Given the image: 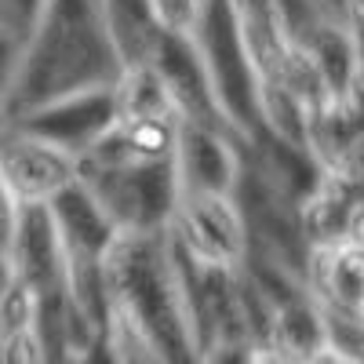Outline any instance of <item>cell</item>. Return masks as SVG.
Returning a JSON list of instances; mask_svg holds the SVG:
<instances>
[{"instance_id": "8992f818", "label": "cell", "mask_w": 364, "mask_h": 364, "mask_svg": "<svg viewBox=\"0 0 364 364\" xmlns=\"http://www.w3.org/2000/svg\"><path fill=\"white\" fill-rule=\"evenodd\" d=\"M0 171L18 204H48L77 182V154L18 120H0Z\"/></svg>"}, {"instance_id": "277c9868", "label": "cell", "mask_w": 364, "mask_h": 364, "mask_svg": "<svg viewBox=\"0 0 364 364\" xmlns=\"http://www.w3.org/2000/svg\"><path fill=\"white\" fill-rule=\"evenodd\" d=\"M193 44L197 55L204 63V73L211 80V91L223 106V113L230 117V124L240 132V139H252L262 120H259V84L252 73V63L245 48H240L237 33H233V22L223 0H204V11L200 22L193 29Z\"/></svg>"}, {"instance_id": "2e32d148", "label": "cell", "mask_w": 364, "mask_h": 364, "mask_svg": "<svg viewBox=\"0 0 364 364\" xmlns=\"http://www.w3.org/2000/svg\"><path fill=\"white\" fill-rule=\"evenodd\" d=\"M102 18L109 29L113 51L120 58V70H146L164 41L168 29L157 22L146 0H102Z\"/></svg>"}, {"instance_id": "cb8c5ba5", "label": "cell", "mask_w": 364, "mask_h": 364, "mask_svg": "<svg viewBox=\"0 0 364 364\" xmlns=\"http://www.w3.org/2000/svg\"><path fill=\"white\" fill-rule=\"evenodd\" d=\"M11 284V262H8V255L0 252V295H4V288Z\"/></svg>"}, {"instance_id": "9c48e42d", "label": "cell", "mask_w": 364, "mask_h": 364, "mask_svg": "<svg viewBox=\"0 0 364 364\" xmlns=\"http://www.w3.org/2000/svg\"><path fill=\"white\" fill-rule=\"evenodd\" d=\"M223 4L230 11L233 33L252 63L255 84L277 80V73L284 70L288 55L295 48L284 0H223Z\"/></svg>"}, {"instance_id": "d6986e66", "label": "cell", "mask_w": 364, "mask_h": 364, "mask_svg": "<svg viewBox=\"0 0 364 364\" xmlns=\"http://www.w3.org/2000/svg\"><path fill=\"white\" fill-rule=\"evenodd\" d=\"M18 51H22V33H18V29H11L4 18H0V109H4L8 87H11V80H15Z\"/></svg>"}, {"instance_id": "7402d4cb", "label": "cell", "mask_w": 364, "mask_h": 364, "mask_svg": "<svg viewBox=\"0 0 364 364\" xmlns=\"http://www.w3.org/2000/svg\"><path fill=\"white\" fill-rule=\"evenodd\" d=\"M37 8H41V0H0V18L26 37V29H29V22H33Z\"/></svg>"}, {"instance_id": "30bf717a", "label": "cell", "mask_w": 364, "mask_h": 364, "mask_svg": "<svg viewBox=\"0 0 364 364\" xmlns=\"http://www.w3.org/2000/svg\"><path fill=\"white\" fill-rule=\"evenodd\" d=\"M240 157H245V142L204 128V124H186L178 120V142H175V178L178 190H223L230 193L240 175Z\"/></svg>"}, {"instance_id": "7a4b0ae2", "label": "cell", "mask_w": 364, "mask_h": 364, "mask_svg": "<svg viewBox=\"0 0 364 364\" xmlns=\"http://www.w3.org/2000/svg\"><path fill=\"white\" fill-rule=\"evenodd\" d=\"M102 0H41L29 22L0 120L26 117L55 99L120 80Z\"/></svg>"}, {"instance_id": "ba28073f", "label": "cell", "mask_w": 364, "mask_h": 364, "mask_svg": "<svg viewBox=\"0 0 364 364\" xmlns=\"http://www.w3.org/2000/svg\"><path fill=\"white\" fill-rule=\"evenodd\" d=\"M117 113H120L117 84H106V87H87V91H77V95L55 99V102L26 113V117H15V120L41 132L44 139L58 142L70 154H84L117 120Z\"/></svg>"}, {"instance_id": "9a60e30c", "label": "cell", "mask_w": 364, "mask_h": 364, "mask_svg": "<svg viewBox=\"0 0 364 364\" xmlns=\"http://www.w3.org/2000/svg\"><path fill=\"white\" fill-rule=\"evenodd\" d=\"M48 215L55 223L58 245L66 255H87V259H102L109 248V240L117 237L113 223L106 219V211L95 204L80 182H70L63 193H55L48 200Z\"/></svg>"}, {"instance_id": "44dd1931", "label": "cell", "mask_w": 364, "mask_h": 364, "mask_svg": "<svg viewBox=\"0 0 364 364\" xmlns=\"http://www.w3.org/2000/svg\"><path fill=\"white\" fill-rule=\"evenodd\" d=\"M18 197L11 193L4 171H0V252H8L11 245V233H15V223H18Z\"/></svg>"}, {"instance_id": "e0dca14e", "label": "cell", "mask_w": 364, "mask_h": 364, "mask_svg": "<svg viewBox=\"0 0 364 364\" xmlns=\"http://www.w3.org/2000/svg\"><path fill=\"white\" fill-rule=\"evenodd\" d=\"M321 324H324V360H360L364 364V321L357 317V310L321 306Z\"/></svg>"}, {"instance_id": "d4e9b609", "label": "cell", "mask_w": 364, "mask_h": 364, "mask_svg": "<svg viewBox=\"0 0 364 364\" xmlns=\"http://www.w3.org/2000/svg\"><path fill=\"white\" fill-rule=\"evenodd\" d=\"M357 317L364 321V295H360V302H357Z\"/></svg>"}, {"instance_id": "ffe728a7", "label": "cell", "mask_w": 364, "mask_h": 364, "mask_svg": "<svg viewBox=\"0 0 364 364\" xmlns=\"http://www.w3.org/2000/svg\"><path fill=\"white\" fill-rule=\"evenodd\" d=\"M302 8H306L310 22H357V0H302Z\"/></svg>"}, {"instance_id": "6da1fadb", "label": "cell", "mask_w": 364, "mask_h": 364, "mask_svg": "<svg viewBox=\"0 0 364 364\" xmlns=\"http://www.w3.org/2000/svg\"><path fill=\"white\" fill-rule=\"evenodd\" d=\"M106 357L197 360L168 233H117L102 252Z\"/></svg>"}, {"instance_id": "5b68a950", "label": "cell", "mask_w": 364, "mask_h": 364, "mask_svg": "<svg viewBox=\"0 0 364 364\" xmlns=\"http://www.w3.org/2000/svg\"><path fill=\"white\" fill-rule=\"evenodd\" d=\"M164 233L193 262L240 266L248 255V230L233 190H178Z\"/></svg>"}, {"instance_id": "4fadbf2b", "label": "cell", "mask_w": 364, "mask_h": 364, "mask_svg": "<svg viewBox=\"0 0 364 364\" xmlns=\"http://www.w3.org/2000/svg\"><path fill=\"white\" fill-rule=\"evenodd\" d=\"M302 281H306V291L317 299V306L357 310L364 295V252L353 248L350 240L314 245L306 252Z\"/></svg>"}, {"instance_id": "8fae6325", "label": "cell", "mask_w": 364, "mask_h": 364, "mask_svg": "<svg viewBox=\"0 0 364 364\" xmlns=\"http://www.w3.org/2000/svg\"><path fill=\"white\" fill-rule=\"evenodd\" d=\"M11 277L33 288L37 295L63 288V245H58L55 223L48 215V204H22L18 223L8 245Z\"/></svg>"}, {"instance_id": "603a6c76", "label": "cell", "mask_w": 364, "mask_h": 364, "mask_svg": "<svg viewBox=\"0 0 364 364\" xmlns=\"http://www.w3.org/2000/svg\"><path fill=\"white\" fill-rule=\"evenodd\" d=\"M343 240H350L353 248H360L364 252V193L353 200V208H350V219H346V233H343Z\"/></svg>"}, {"instance_id": "7c38bea8", "label": "cell", "mask_w": 364, "mask_h": 364, "mask_svg": "<svg viewBox=\"0 0 364 364\" xmlns=\"http://www.w3.org/2000/svg\"><path fill=\"white\" fill-rule=\"evenodd\" d=\"M259 357L277 360H324V324L321 306L306 288H295L284 299L269 302Z\"/></svg>"}, {"instance_id": "ac0fdd59", "label": "cell", "mask_w": 364, "mask_h": 364, "mask_svg": "<svg viewBox=\"0 0 364 364\" xmlns=\"http://www.w3.org/2000/svg\"><path fill=\"white\" fill-rule=\"evenodd\" d=\"M146 4L164 29L182 33V37L193 33L197 22H200V11H204V0H146Z\"/></svg>"}, {"instance_id": "52a82bcc", "label": "cell", "mask_w": 364, "mask_h": 364, "mask_svg": "<svg viewBox=\"0 0 364 364\" xmlns=\"http://www.w3.org/2000/svg\"><path fill=\"white\" fill-rule=\"evenodd\" d=\"M146 70H154L164 95L175 109L178 120H186V124H204V128H215V132H226L233 139H240V132L230 124V117L223 113L215 91H211V80L204 73V63L197 55V44L193 37H182V33H164L154 63ZM245 142V139H240Z\"/></svg>"}, {"instance_id": "5bb4252c", "label": "cell", "mask_w": 364, "mask_h": 364, "mask_svg": "<svg viewBox=\"0 0 364 364\" xmlns=\"http://www.w3.org/2000/svg\"><path fill=\"white\" fill-rule=\"evenodd\" d=\"M360 193H364V178L343 171H317L314 186L299 200V230L310 248L343 240L350 208Z\"/></svg>"}, {"instance_id": "3957f363", "label": "cell", "mask_w": 364, "mask_h": 364, "mask_svg": "<svg viewBox=\"0 0 364 364\" xmlns=\"http://www.w3.org/2000/svg\"><path fill=\"white\" fill-rule=\"evenodd\" d=\"M77 182L95 197L117 233H164L178 193L171 161L135 164L77 157Z\"/></svg>"}]
</instances>
